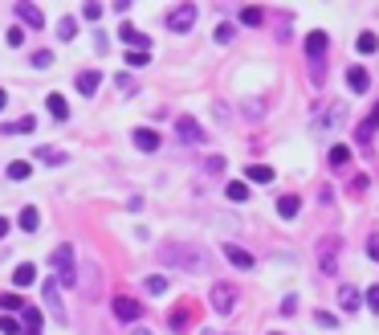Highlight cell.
I'll return each instance as SVG.
<instances>
[{"label":"cell","instance_id":"cell-5","mask_svg":"<svg viewBox=\"0 0 379 335\" xmlns=\"http://www.w3.org/2000/svg\"><path fill=\"white\" fill-rule=\"evenodd\" d=\"M53 270H57V286L66 282V286H74V246H57V250H53Z\"/></svg>","mask_w":379,"mask_h":335},{"label":"cell","instance_id":"cell-13","mask_svg":"<svg viewBox=\"0 0 379 335\" xmlns=\"http://www.w3.org/2000/svg\"><path fill=\"white\" fill-rule=\"evenodd\" d=\"M131 139H135V148H139V151H155V148H159V131H151V127H135Z\"/></svg>","mask_w":379,"mask_h":335},{"label":"cell","instance_id":"cell-48","mask_svg":"<svg viewBox=\"0 0 379 335\" xmlns=\"http://www.w3.org/2000/svg\"><path fill=\"white\" fill-rule=\"evenodd\" d=\"M367 253L379 262V234H371V241H367Z\"/></svg>","mask_w":379,"mask_h":335},{"label":"cell","instance_id":"cell-27","mask_svg":"<svg viewBox=\"0 0 379 335\" xmlns=\"http://www.w3.org/2000/svg\"><path fill=\"white\" fill-rule=\"evenodd\" d=\"M57 37H62V41H74V37H78V21L62 17V21H57Z\"/></svg>","mask_w":379,"mask_h":335},{"label":"cell","instance_id":"cell-26","mask_svg":"<svg viewBox=\"0 0 379 335\" xmlns=\"http://www.w3.org/2000/svg\"><path fill=\"white\" fill-rule=\"evenodd\" d=\"M225 197H229L232 204H241V201H249V188H245V180H232L229 188H225Z\"/></svg>","mask_w":379,"mask_h":335},{"label":"cell","instance_id":"cell-2","mask_svg":"<svg viewBox=\"0 0 379 335\" xmlns=\"http://www.w3.org/2000/svg\"><path fill=\"white\" fill-rule=\"evenodd\" d=\"M41 295H45V311L53 315V323H62V327H66L69 315H66V302H62V286H57V278H50V282L41 286Z\"/></svg>","mask_w":379,"mask_h":335},{"label":"cell","instance_id":"cell-8","mask_svg":"<svg viewBox=\"0 0 379 335\" xmlns=\"http://www.w3.org/2000/svg\"><path fill=\"white\" fill-rule=\"evenodd\" d=\"M118 41H123V45H127V53H147L151 50V41H147V33H139V29H135V25H123V29H118Z\"/></svg>","mask_w":379,"mask_h":335},{"label":"cell","instance_id":"cell-29","mask_svg":"<svg viewBox=\"0 0 379 335\" xmlns=\"http://www.w3.org/2000/svg\"><path fill=\"white\" fill-rule=\"evenodd\" d=\"M33 155L37 160H45V164H66V151H57V148H37Z\"/></svg>","mask_w":379,"mask_h":335},{"label":"cell","instance_id":"cell-9","mask_svg":"<svg viewBox=\"0 0 379 335\" xmlns=\"http://www.w3.org/2000/svg\"><path fill=\"white\" fill-rule=\"evenodd\" d=\"M139 315H143V307H139L135 299H127V295H118V299H115V319H118V323H127V327H131V323H139Z\"/></svg>","mask_w":379,"mask_h":335},{"label":"cell","instance_id":"cell-16","mask_svg":"<svg viewBox=\"0 0 379 335\" xmlns=\"http://www.w3.org/2000/svg\"><path fill=\"white\" fill-rule=\"evenodd\" d=\"M45 102H50V115L57 119V123H66V119H69V102H66V94H57V90H53V94H45Z\"/></svg>","mask_w":379,"mask_h":335},{"label":"cell","instance_id":"cell-23","mask_svg":"<svg viewBox=\"0 0 379 335\" xmlns=\"http://www.w3.org/2000/svg\"><path fill=\"white\" fill-rule=\"evenodd\" d=\"M339 307H343V311H359V290H355V286H343V290H339Z\"/></svg>","mask_w":379,"mask_h":335},{"label":"cell","instance_id":"cell-33","mask_svg":"<svg viewBox=\"0 0 379 335\" xmlns=\"http://www.w3.org/2000/svg\"><path fill=\"white\" fill-rule=\"evenodd\" d=\"M346 160H351V148H330V168H346Z\"/></svg>","mask_w":379,"mask_h":335},{"label":"cell","instance_id":"cell-12","mask_svg":"<svg viewBox=\"0 0 379 335\" xmlns=\"http://www.w3.org/2000/svg\"><path fill=\"white\" fill-rule=\"evenodd\" d=\"M225 258H229L237 270H253V266H257V258H253L249 250H241V246H232V241H225Z\"/></svg>","mask_w":379,"mask_h":335},{"label":"cell","instance_id":"cell-45","mask_svg":"<svg viewBox=\"0 0 379 335\" xmlns=\"http://www.w3.org/2000/svg\"><path fill=\"white\" fill-rule=\"evenodd\" d=\"M367 307L379 315V286H367Z\"/></svg>","mask_w":379,"mask_h":335},{"label":"cell","instance_id":"cell-7","mask_svg":"<svg viewBox=\"0 0 379 335\" xmlns=\"http://www.w3.org/2000/svg\"><path fill=\"white\" fill-rule=\"evenodd\" d=\"M13 13H17V21H21V29H45V13L37 9V4H29V0H17L13 4Z\"/></svg>","mask_w":379,"mask_h":335},{"label":"cell","instance_id":"cell-14","mask_svg":"<svg viewBox=\"0 0 379 335\" xmlns=\"http://www.w3.org/2000/svg\"><path fill=\"white\" fill-rule=\"evenodd\" d=\"M346 86L355 90V94H367V86H371V74L363 66H355V70H346Z\"/></svg>","mask_w":379,"mask_h":335},{"label":"cell","instance_id":"cell-11","mask_svg":"<svg viewBox=\"0 0 379 335\" xmlns=\"http://www.w3.org/2000/svg\"><path fill=\"white\" fill-rule=\"evenodd\" d=\"M176 131H180V139H183V143H204V139H208V135L200 131V123H196L192 115H183L180 123H176Z\"/></svg>","mask_w":379,"mask_h":335},{"label":"cell","instance_id":"cell-28","mask_svg":"<svg viewBox=\"0 0 379 335\" xmlns=\"http://www.w3.org/2000/svg\"><path fill=\"white\" fill-rule=\"evenodd\" d=\"M151 290V295H167V290H171V282H167V274H151L147 282H143Z\"/></svg>","mask_w":379,"mask_h":335},{"label":"cell","instance_id":"cell-1","mask_svg":"<svg viewBox=\"0 0 379 335\" xmlns=\"http://www.w3.org/2000/svg\"><path fill=\"white\" fill-rule=\"evenodd\" d=\"M159 262H164V266H176V270H188V274H200V270L208 266L204 250H200V246H183V241L159 246Z\"/></svg>","mask_w":379,"mask_h":335},{"label":"cell","instance_id":"cell-35","mask_svg":"<svg viewBox=\"0 0 379 335\" xmlns=\"http://www.w3.org/2000/svg\"><path fill=\"white\" fill-rule=\"evenodd\" d=\"M82 17L86 21H102V4H98V0H86V4H82Z\"/></svg>","mask_w":379,"mask_h":335},{"label":"cell","instance_id":"cell-36","mask_svg":"<svg viewBox=\"0 0 379 335\" xmlns=\"http://www.w3.org/2000/svg\"><path fill=\"white\" fill-rule=\"evenodd\" d=\"M4 41H9L13 50H21V45H25V29H21V25H13V29L4 33Z\"/></svg>","mask_w":379,"mask_h":335},{"label":"cell","instance_id":"cell-47","mask_svg":"<svg viewBox=\"0 0 379 335\" xmlns=\"http://www.w3.org/2000/svg\"><path fill=\"white\" fill-rule=\"evenodd\" d=\"M298 311V299L294 295H285V299H281V315H294Z\"/></svg>","mask_w":379,"mask_h":335},{"label":"cell","instance_id":"cell-18","mask_svg":"<svg viewBox=\"0 0 379 335\" xmlns=\"http://www.w3.org/2000/svg\"><path fill=\"white\" fill-rule=\"evenodd\" d=\"M298 213H302V201H298V197H278V217L281 221H294Z\"/></svg>","mask_w":379,"mask_h":335},{"label":"cell","instance_id":"cell-52","mask_svg":"<svg viewBox=\"0 0 379 335\" xmlns=\"http://www.w3.org/2000/svg\"><path fill=\"white\" fill-rule=\"evenodd\" d=\"M131 335H151V331H147V327H135V331H131Z\"/></svg>","mask_w":379,"mask_h":335},{"label":"cell","instance_id":"cell-21","mask_svg":"<svg viewBox=\"0 0 379 335\" xmlns=\"http://www.w3.org/2000/svg\"><path fill=\"white\" fill-rule=\"evenodd\" d=\"M13 282H17V286H33V282H37V266L21 262V266L13 270Z\"/></svg>","mask_w":379,"mask_h":335},{"label":"cell","instance_id":"cell-46","mask_svg":"<svg viewBox=\"0 0 379 335\" xmlns=\"http://www.w3.org/2000/svg\"><path fill=\"white\" fill-rule=\"evenodd\" d=\"M213 221L220 225V229H229V234H232V229H241V221H237V217H213Z\"/></svg>","mask_w":379,"mask_h":335},{"label":"cell","instance_id":"cell-38","mask_svg":"<svg viewBox=\"0 0 379 335\" xmlns=\"http://www.w3.org/2000/svg\"><path fill=\"white\" fill-rule=\"evenodd\" d=\"M94 282H98V274H94V266H90V270H86V278H82V286H86V299H94V295H98V286H94Z\"/></svg>","mask_w":379,"mask_h":335},{"label":"cell","instance_id":"cell-6","mask_svg":"<svg viewBox=\"0 0 379 335\" xmlns=\"http://www.w3.org/2000/svg\"><path fill=\"white\" fill-rule=\"evenodd\" d=\"M339 246H343V241L334 234L318 241V270H322V274H334V270H339Z\"/></svg>","mask_w":379,"mask_h":335},{"label":"cell","instance_id":"cell-31","mask_svg":"<svg viewBox=\"0 0 379 335\" xmlns=\"http://www.w3.org/2000/svg\"><path fill=\"white\" fill-rule=\"evenodd\" d=\"M314 323L322 331H339V315H330V311H314Z\"/></svg>","mask_w":379,"mask_h":335},{"label":"cell","instance_id":"cell-37","mask_svg":"<svg viewBox=\"0 0 379 335\" xmlns=\"http://www.w3.org/2000/svg\"><path fill=\"white\" fill-rule=\"evenodd\" d=\"M0 335H21V323L13 315H0Z\"/></svg>","mask_w":379,"mask_h":335},{"label":"cell","instance_id":"cell-43","mask_svg":"<svg viewBox=\"0 0 379 335\" xmlns=\"http://www.w3.org/2000/svg\"><path fill=\"white\" fill-rule=\"evenodd\" d=\"M115 86L123 90V94H131V90H135V78H131V74H118V78H115Z\"/></svg>","mask_w":379,"mask_h":335},{"label":"cell","instance_id":"cell-44","mask_svg":"<svg viewBox=\"0 0 379 335\" xmlns=\"http://www.w3.org/2000/svg\"><path fill=\"white\" fill-rule=\"evenodd\" d=\"M147 62H151V53H127V66H135V70L147 66Z\"/></svg>","mask_w":379,"mask_h":335},{"label":"cell","instance_id":"cell-10","mask_svg":"<svg viewBox=\"0 0 379 335\" xmlns=\"http://www.w3.org/2000/svg\"><path fill=\"white\" fill-rule=\"evenodd\" d=\"M327 45H330V37L322 33V29H314V33L306 37V57H310L314 66H318V62H322V53H327Z\"/></svg>","mask_w":379,"mask_h":335},{"label":"cell","instance_id":"cell-40","mask_svg":"<svg viewBox=\"0 0 379 335\" xmlns=\"http://www.w3.org/2000/svg\"><path fill=\"white\" fill-rule=\"evenodd\" d=\"M33 66H37V70H50V66H53V53H50V50H37V53H33Z\"/></svg>","mask_w":379,"mask_h":335},{"label":"cell","instance_id":"cell-30","mask_svg":"<svg viewBox=\"0 0 379 335\" xmlns=\"http://www.w3.org/2000/svg\"><path fill=\"white\" fill-rule=\"evenodd\" d=\"M343 119H346V106H343V102H339V106H330V115L322 119V123H318V127H322V131H327V127H339V123H343Z\"/></svg>","mask_w":379,"mask_h":335},{"label":"cell","instance_id":"cell-24","mask_svg":"<svg viewBox=\"0 0 379 335\" xmlns=\"http://www.w3.org/2000/svg\"><path fill=\"white\" fill-rule=\"evenodd\" d=\"M355 50H359L363 57H367V53H375L379 50V37L375 33H359V37H355Z\"/></svg>","mask_w":379,"mask_h":335},{"label":"cell","instance_id":"cell-50","mask_svg":"<svg viewBox=\"0 0 379 335\" xmlns=\"http://www.w3.org/2000/svg\"><path fill=\"white\" fill-rule=\"evenodd\" d=\"M9 229H13V225H9V221H4V217H0V237H4V234H9Z\"/></svg>","mask_w":379,"mask_h":335},{"label":"cell","instance_id":"cell-3","mask_svg":"<svg viewBox=\"0 0 379 335\" xmlns=\"http://www.w3.org/2000/svg\"><path fill=\"white\" fill-rule=\"evenodd\" d=\"M196 17H200V9L192 0H188V4H176V9L167 13V29H171V33H188V29L196 25Z\"/></svg>","mask_w":379,"mask_h":335},{"label":"cell","instance_id":"cell-19","mask_svg":"<svg viewBox=\"0 0 379 335\" xmlns=\"http://www.w3.org/2000/svg\"><path fill=\"white\" fill-rule=\"evenodd\" d=\"M0 131H4V135H29V131H37V119L25 115V119H17V123H4Z\"/></svg>","mask_w":379,"mask_h":335},{"label":"cell","instance_id":"cell-42","mask_svg":"<svg viewBox=\"0 0 379 335\" xmlns=\"http://www.w3.org/2000/svg\"><path fill=\"white\" fill-rule=\"evenodd\" d=\"M0 307L4 311H21V295H0Z\"/></svg>","mask_w":379,"mask_h":335},{"label":"cell","instance_id":"cell-22","mask_svg":"<svg viewBox=\"0 0 379 335\" xmlns=\"http://www.w3.org/2000/svg\"><path fill=\"white\" fill-rule=\"evenodd\" d=\"M375 127H379V102H375V111H371V115L359 123V139H363V143H367V139L375 135Z\"/></svg>","mask_w":379,"mask_h":335},{"label":"cell","instance_id":"cell-32","mask_svg":"<svg viewBox=\"0 0 379 335\" xmlns=\"http://www.w3.org/2000/svg\"><path fill=\"white\" fill-rule=\"evenodd\" d=\"M216 45H229V41H232V37H237V29H232V25H229V21H220V25H216Z\"/></svg>","mask_w":379,"mask_h":335},{"label":"cell","instance_id":"cell-4","mask_svg":"<svg viewBox=\"0 0 379 335\" xmlns=\"http://www.w3.org/2000/svg\"><path fill=\"white\" fill-rule=\"evenodd\" d=\"M208 302H213L216 315H232V311H237V286L216 282L213 290H208Z\"/></svg>","mask_w":379,"mask_h":335},{"label":"cell","instance_id":"cell-49","mask_svg":"<svg viewBox=\"0 0 379 335\" xmlns=\"http://www.w3.org/2000/svg\"><path fill=\"white\" fill-rule=\"evenodd\" d=\"M245 115L257 119V115H265V106H257V102H245Z\"/></svg>","mask_w":379,"mask_h":335},{"label":"cell","instance_id":"cell-20","mask_svg":"<svg viewBox=\"0 0 379 335\" xmlns=\"http://www.w3.org/2000/svg\"><path fill=\"white\" fill-rule=\"evenodd\" d=\"M17 221H21V229H25V234H37V225H41V213H37L33 204H25Z\"/></svg>","mask_w":379,"mask_h":335},{"label":"cell","instance_id":"cell-39","mask_svg":"<svg viewBox=\"0 0 379 335\" xmlns=\"http://www.w3.org/2000/svg\"><path fill=\"white\" fill-rule=\"evenodd\" d=\"M241 21H245V25H261L265 13H261V9H241Z\"/></svg>","mask_w":379,"mask_h":335},{"label":"cell","instance_id":"cell-15","mask_svg":"<svg viewBox=\"0 0 379 335\" xmlns=\"http://www.w3.org/2000/svg\"><path fill=\"white\" fill-rule=\"evenodd\" d=\"M78 94H98V86H102V74L98 70H86V74H78Z\"/></svg>","mask_w":379,"mask_h":335},{"label":"cell","instance_id":"cell-17","mask_svg":"<svg viewBox=\"0 0 379 335\" xmlns=\"http://www.w3.org/2000/svg\"><path fill=\"white\" fill-rule=\"evenodd\" d=\"M245 176L253 180V185H273V168H269V164H249Z\"/></svg>","mask_w":379,"mask_h":335},{"label":"cell","instance_id":"cell-51","mask_svg":"<svg viewBox=\"0 0 379 335\" xmlns=\"http://www.w3.org/2000/svg\"><path fill=\"white\" fill-rule=\"evenodd\" d=\"M4 106H9V94H4V90H0V111H4Z\"/></svg>","mask_w":379,"mask_h":335},{"label":"cell","instance_id":"cell-41","mask_svg":"<svg viewBox=\"0 0 379 335\" xmlns=\"http://www.w3.org/2000/svg\"><path fill=\"white\" fill-rule=\"evenodd\" d=\"M171 331H188V311H176V315H171Z\"/></svg>","mask_w":379,"mask_h":335},{"label":"cell","instance_id":"cell-34","mask_svg":"<svg viewBox=\"0 0 379 335\" xmlns=\"http://www.w3.org/2000/svg\"><path fill=\"white\" fill-rule=\"evenodd\" d=\"M25 327H29V331H41V311H37V307H25Z\"/></svg>","mask_w":379,"mask_h":335},{"label":"cell","instance_id":"cell-25","mask_svg":"<svg viewBox=\"0 0 379 335\" xmlns=\"http://www.w3.org/2000/svg\"><path fill=\"white\" fill-rule=\"evenodd\" d=\"M29 172H33L29 160H13V164H9V180H29Z\"/></svg>","mask_w":379,"mask_h":335},{"label":"cell","instance_id":"cell-53","mask_svg":"<svg viewBox=\"0 0 379 335\" xmlns=\"http://www.w3.org/2000/svg\"><path fill=\"white\" fill-rule=\"evenodd\" d=\"M21 335H41V331H21Z\"/></svg>","mask_w":379,"mask_h":335}]
</instances>
